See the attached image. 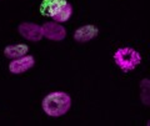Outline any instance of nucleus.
<instances>
[{"instance_id":"nucleus-5","label":"nucleus","mask_w":150,"mask_h":126,"mask_svg":"<svg viewBox=\"0 0 150 126\" xmlns=\"http://www.w3.org/2000/svg\"><path fill=\"white\" fill-rule=\"evenodd\" d=\"M35 65V59L31 55H23L20 58L13 59L11 63L9 64V70L14 75H20V74H24L28 70H30L33 66Z\"/></svg>"},{"instance_id":"nucleus-7","label":"nucleus","mask_w":150,"mask_h":126,"mask_svg":"<svg viewBox=\"0 0 150 126\" xmlns=\"http://www.w3.org/2000/svg\"><path fill=\"white\" fill-rule=\"evenodd\" d=\"M98 34H99V27L96 25H83L74 31V40L78 43H88V41L95 39Z\"/></svg>"},{"instance_id":"nucleus-3","label":"nucleus","mask_w":150,"mask_h":126,"mask_svg":"<svg viewBox=\"0 0 150 126\" xmlns=\"http://www.w3.org/2000/svg\"><path fill=\"white\" fill-rule=\"evenodd\" d=\"M114 61L118 65V68H120V70H123L124 73H129L142 64V55L135 49L125 46L115 51Z\"/></svg>"},{"instance_id":"nucleus-8","label":"nucleus","mask_w":150,"mask_h":126,"mask_svg":"<svg viewBox=\"0 0 150 126\" xmlns=\"http://www.w3.org/2000/svg\"><path fill=\"white\" fill-rule=\"evenodd\" d=\"M29 53V46L26 44H13L4 49V55L8 59H16Z\"/></svg>"},{"instance_id":"nucleus-1","label":"nucleus","mask_w":150,"mask_h":126,"mask_svg":"<svg viewBox=\"0 0 150 126\" xmlns=\"http://www.w3.org/2000/svg\"><path fill=\"white\" fill-rule=\"evenodd\" d=\"M44 113L51 118H60L71 107V97L64 91H54L46 95L41 102Z\"/></svg>"},{"instance_id":"nucleus-2","label":"nucleus","mask_w":150,"mask_h":126,"mask_svg":"<svg viewBox=\"0 0 150 126\" xmlns=\"http://www.w3.org/2000/svg\"><path fill=\"white\" fill-rule=\"evenodd\" d=\"M40 13L44 16H50L56 23H65L73 15V6L68 0H43Z\"/></svg>"},{"instance_id":"nucleus-9","label":"nucleus","mask_w":150,"mask_h":126,"mask_svg":"<svg viewBox=\"0 0 150 126\" xmlns=\"http://www.w3.org/2000/svg\"><path fill=\"white\" fill-rule=\"evenodd\" d=\"M140 86H142V90H143V101L145 105H149V80L148 79H144L140 84Z\"/></svg>"},{"instance_id":"nucleus-6","label":"nucleus","mask_w":150,"mask_h":126,"mask_svg":"<svg viewBox=\"0 0 150 126\" xmlns=\"http://www.w3.org/2000/svg\"><path fill=\"white\" fill-rule=\"evenodd\" d=\"M21 36L29 41H40L43 39V31L41 26L34 23H21L18 27Z\"/></svg>"},{"instance_id":"nucleus-4","label":"nucleus","mask_w":150,"mask_h":126,"mask_svg":"<svg viewBox=\"0 0 150 126\" xmlns=\"http://www.w3.org/2000/svg\"><path fill=\"white\" fill-rule=\"evenodd\" d=\"M41 31H43V38L53 41H60L67 36V29L56 21L44 23V25L41 26Z\"/></svg>"}]
</instances>
